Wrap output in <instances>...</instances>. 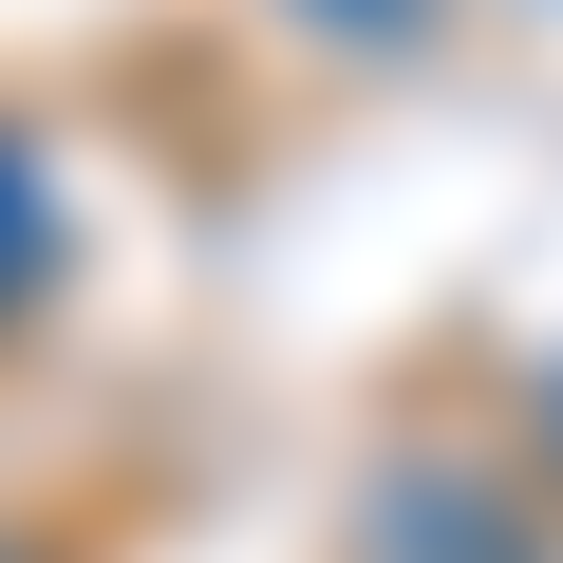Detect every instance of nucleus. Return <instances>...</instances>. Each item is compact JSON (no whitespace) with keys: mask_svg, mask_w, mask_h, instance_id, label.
I'll use <instances>...</instances> for the list:
<instances>
[{"mask_svg":"<svg viewBox=\"0 0 563 563\" xmlns=\"http://www.w3.org/2000/svg\"><path fill=\"white\" fill-rule=\"evenodd\" d=\"M38 282H57V169H38L20 132H0V320H20Z\"/></svg>","mask_w":563,"mask_h":563,"instance_id":"nucleus-1","label":"nucleus"}]
</instances>
